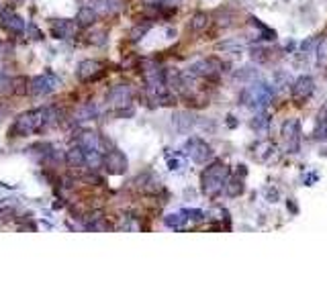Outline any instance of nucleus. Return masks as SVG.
Listing matches in <instances>:
<instances>
[{"label":"nucleus","mask_w":327,"mask_h":306,"mask_svg":"<svg viewBox=\"0 0 327 306\" xmlns=\"http://www.w3.org/2000/svg\"><path fill=\"white\" fill-rule=\"evenodd\" d=\"M133 100V90L131 86H127V84H117V86L111 88V92L107 94V102L111 106H129Z\"/></svg>","instance_id":"6"},{"label":"nucleus","mask_w":327,"mask_h":306,"mask_svg":"<svg viewBox=\"0 0 327 306\" xmlns=\"http://www.w3.org/2000/svg\"><path fill=\"white\" fill-rule=\"evenodd\" d=\"M325 57H327V41H323L321 47H319V63L321 65L325 63Z\"/></svg>","instance_id":"27"},{"label":"nucleus","mask_w":327,"mask_h":306,"mask_svg":"<svg viewBox=\"0 0 327 306\" xmlns=\"http://www.w3.org/2000/svg\"><path fill=\"white\" fill-rule=\"evenodd\" d=\"M188 220V216H186V212L182 210V212H174V214H168L166 218H164V223L168 225V227H174V229H178V227H182L184 223Z\"/></svg>","instance_id":"17"},{"label":"nucleus","mask_w":327,"mask_h":306,"mask_svg":"<svg viewBox=\"0 0 327 306\" xmlns=\"http://www.w3.org/2000/svg\"><path fill=\"white\" fill-rule=\"evenodd\" d=\"M178 165H180V163H178L176 159H174V161H170V169H178Z\"/></svg>","instance_id":"30"},{"label":"nucleus","mask_w":327,"mask_h":306,"mask_svg":"<svg viewBox=\"0 0 327 306\" xmlns=\"http://www.w3.org/2000/svg\"><path fill=\"white\" fill-rule=\"evenodd\" d=\"M313 139L323 141L327 139V104H323L317 112V123H315V131H313Z\"/></svg>","instance_id":"13"},{"label":"nucleus","mask_w":327,"mask_h":306,"mask_svg":"<svg viewBox=\"0 0 327 306\" xmlns=\"http://www.w3.org/2000/svg\"><path fill=\"white\" fill-rule=\"evenodd\" d=\"M315 90V82L311 76H299L295 80V84H292V96H295L297 100H305L313 94Z\"/></svg>","instance_id":"10"},{"label":"nucleus","mask_w":327,"mask_h":306,"mask_svg":"<svg viewBox=\"0 0 327 306\" xmlns=\"http://www.w3.org/2000/svg\"><path fill=\"white\" fill-rule=\"evenodd\" d=\"M12 51H14V47H12L8 41H0V59L12 57Z\"/></svg>","instance_id":"22"},{"label":"nucleus","mask_w":327,"mask_h":306,"mask_svg":"<svg viewBox=\"0 0 327 306\" xmlns=\"http://www.w3.org/2000/svg\"><path fill=\"white\" fill-rule=\"evenodd\" d=\"M105 167H107V172L109 174H123L125 169H127V157L123 155L121 151H117V149H113V151H109L107 155H105Z\"/></svg>","instance_id":"9"},{"label":"nucleus","mask_w":327,"mask_h":306,"mask_svg":"<svg viewBox=\"0 0 327 306\" xmlns=\"http://www.w3.org/2000/svg\"><path fill=\"white\" fill-rule=\"evenodd\" d=\"M225 186H227V194L229 196H237V194H242V190H244V186H242V182H239V180H231Z\"/></svg>","instance_id":"21"},{"label":"nucleus","mask_w":327,"mask_h":306,"mask_svg":"<svg viewBox=\"0 0 327 306\" xmlns=\"http://www.w3.org/2000/svg\"><path fill=\"white\" fill-rule=\"evenodd\" d=\"M60 78L56 74H51V72H45L37 78H33L31 80V92L35 94V96H47L51 92H56L60 88Z\"/></svg>","instance_id":"4"},{"label":"nucleus","mask_w":327,"mask_h":306,"mask_svg":"<svg viewBox=\"0 0 327 306\" xmlns=\"http://www.w3.org/2000/svg\"><path fill=\"white\" fill-rule=\"evenodd\" d=\"M76 31H78V27L67 19L51 23V33H54V37H58V39H70L76 35Z\"/></svg>","instance_id":"12"},{"label":"nucleus","mask_w":327,"mask_h":306,"mask_svg":"<svg viewBox=\"0 0 327 306\" xmlns=\"http://www.w3.org/2000/svg\"><path fill=\"white\" fill-rule=\"evenodd\" d=\"M0 19H2V29L8 33V35H23L25 33V21L14 10L4 8Z\"/></svg>","instance_id":"8"},{"label":"nucleus","mask_w":327,"mask_h":306,"mask_svg":"<svg viewBox=\"0 0 327 306\" xmlns=\"http://www.w3.org/2000/svg\"><path fill=\"white\" fill-rule=\"evenodd\" d=\"M25 82H27L25 78H19V80H16V84H19V86H23ZM14 92H16V94H23V92H25V88H14Z\"/></svg>","instance_id":"28"},{"label":"nucleus","mask_w":327,"mask_h":306,"mask_svg":"<svg viewBox=\"0 0 327 306\" xmlns=\"http://www.w3.org/2000/svg\"><path fill=\"white\" fill-rule=\"evenodd\" d=\"M206 14L204 12H198V14H195V19H193V23H191V27L195 29V31H200V29H204L206 27Z\"/></svg>","instance_id":"20"},{"label":"nucleus","mask_w":327,"mask_h":306,"mask_svg":"<svg viewBox=\"0 0 327 306\" xmlns=\"http://www.w3.org/2000/svg\"><path fill=\"white\" fill-rule=\"evenodd\" d=\"M186 153L191 155V159L193 161H196V163H204V161H209L211 159V155H213V151H211V147L206 145L202 139H196V137H193V139H188V143H186Z\"/></svg>","instance_id":"5"},{"label":"nucleus","mask_w":327,"mask_h":306,"mask_svg":"<svg viewBox=\"0 0 327 306\" xmlns=\"http://www.w3.org/2000/svg\"><path fill=\"white\" fill-rule=\"evenodd\" d=\"M4 82H6V74H4V70H2V67H0V86H2Z\"/></svg>","instance_id":"29"},{"label":"nucleus","mask_w":327,"mask_h":306,"mask_svg":"<svg viewBox=\"0 0 327 306\" xmlns=\"http://www.w3.org/2000/svg\"><path fill=\"white\" fill-rule=\"evenodd\" d=\"M94 19H96V10L92 8V6H82L80 8V12H78V23L82 25V27H86V25H92L94 23Z\"/></svg>","instance_id":"16"},{"label":"nucleus","mask_w":327,"mask_h":306,"mask_svg":"<svg viewBox=\"0 0 327 306\" xmlns=\"http://www.w3.org/2000/svg\"><path fill=\"white\" fill-rule=\"evenodd\" d=\"M96 106L94 104H86V106H82L78 112H76V121H90V118H94L96 116Z\"/></svg>","instance_id":"18"},{"label":"nucleus","mask_w":327,"mask_h":306,"mask_svg":"<svg viewBox=\"0 0 327 306\" xmlns=\"http://www.w3.org/2000/svg\"><path fill=\"white\" fill-rule=\"evenodd\" d=\"M147 29H149V23H143V25H137L133 31H131V39L133 41H137V39H141L145 33H147Z\"/></svg>","instance_id":"23"},{"label":"nucleus","mask_w":327,"mask_h":306,"mask_svg":"<svg viewBox=\"0 0 327 306\" xmlns=\"http://www.w3.org/2000/svg\"><path fill=\"white\" fill-rule=\"evenodd\" d=\"M102 76V65L100 61H94V59H86L78 65V78L84 80V82H92L96 78Z\"/></svg>","instance_id":"11"},{"label":"nucleus","mask_w":327,"mask_h":306,"mask_svg":"<svg viewBox=\"0 0 327 306\" xmlns=\"http://www.w3.org/2000/svg\"><path fill=\"white\" fill-rule=\"evenodd\" d=\"M184 212H186V216L191 220H200L202 218V210H195L193 208V210H184Z\"/></svg>","instance_id":"26"},{"label":"nucleus","mask_w":327,"mask_h":306,"mask_svg":"<svg viewBox=\"0 0 327 306\" xmlns=\"http://www.w3.org/2000/svg\"><path fill=\"white\" fill-rule=\"evenodd\" d=\"M274 90L268 86V84H256V86H250L244 92V104L252 106V108H264L268 102L272 100Z\"/></svg>","instance_id":"3"},{"label":"nucleus","mask_w":327,"mask_h":306,"mask_svg":"<svg viewBox=\"0 0 327 306\" xmlns=\"http://www.w3.org/2000/svg\"><path fill=\"white\" fill-rule=\"evenodd\" d=\"M229 180V169L227 165L223 163H213L211 167H206L202 176H200V184H202V192L206 196H217L223 188H225V184Z\"/></svg>","instance_id":"2"},{"label":"nucleus","mask_w":327,"mask_h":306,"mask_svg":"<svg viewBox=\"0 0 327 306\" xmlns=\"http://www.w3.org/2000/svg\"><path fill=\"white\" fill-rule=\"evenodd\" d=\"M254 78H256V72L252 70V67H244L242 72L235 74V80H246V82H250V80H254Z\"/></svg>","instance_id":"24"},{"label":"nucleus","mask_w":327,"mask_h":306,"mask_svg":"<svg viewBox=\"0 0 327 306\" xmlns=\"http://www.w3.org/2000/svg\"><path fill=\"white\" fill-rule=\"evenodd\" d=\"M266 125H268V116H266V114L256 116V121L252 123V127H254V129H258V131H260V129H266Z\"/></svg>","instance_id":"25"},{"label":"nucleus","mask_w":327,"mask_h":306,"mask_svg":"<svg viewBox=\"0 0 327 306\" xmlns=\"http://www.w3.org/2000/svg\"><path fill=\"white\" fill-rule=\"evenodd\" d=\"M67 161H70L74 167H82V165H86V153H84V149H82L80 145L72 147L70 151H67Z\"/></svg>","instance_id":"15"},{"label":"nucleus","mask_w":327,"mask_h":306,"mask_svg":"<svg viewBox=\"0 0 327 306\" xmlns=\"http://www.w3.org/2000/svg\"><path fill=\"white\" fill-rule=\"evenodd\" d=\"M56 121H58V108H54V106L35 108V110L23 112V114L14 121L12 129H10L8 133L12 135V137H27V135L39 133V131L51 127Z\"/></svg>","instance_id":"1"},{"label":"nucleus","mask_w":327,"mask_h":306,"mask_svg":"<svg viewBox=\"0 0 327 306\" xmlns=\"http://www.w3.org/2000/svg\"><path fill=\"white\" fill-rule=\"evenodd\" d=\"M12 2H23V0H12Z\"/></svg>","instance_id":"31"},{"label":"nucleus","mask_w":327,"mask_h":306,"mask_svg":"<svg viewBox=\"0 0 327 306\" xmlns=\"http://www.w3.org/2000/svg\"><path fill=\"white\" fill-rule=\"evenodd\" d=\"M217 65V61L213 59H202V61H196L193 67H191V74L195 76H213L217 70H213V67Z\"/></svg>","instance_id":"14"},{"label":"nucleus","mask_w":327,"mask_h":306,"mask_svg":"<svg viewBox=\"0 0 327 306\" xmlns=\"http://www.w3.org/2000/svg\"><path fill=\"white\" fill-rule=\"evenodd\" d=\"M174 123H176V127H178L180 131H186L188 127H193V116L186 114V112H178V114L174 116Z\"/></svg>","instance_id":"19"},{"label":"nucleus","mask_w":327,"mask_h":306,"mask_svg":"<svg viewBox=\"0 0 327 306\" xmlns=\"http://www.w3.org/2000/svg\"><path fill=\"white\" fill-rule=\"evenodd\" d=\"M282 135H284V141H286V149L290 153H297L299 151V141H301V125L295 118H290L282 125Z\"/></svg>","instance_id":"7"}]
</instances>
